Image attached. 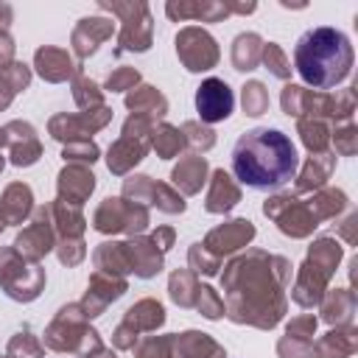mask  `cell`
I'll use <instances>...</instances> for the list:
<instances>
[{
  "instance_id": "cell-1",
  "label": "cell",
  "mask_w": 358,
  "mask_h": 358,
  "mask_svg": "<svg viewBox=\"0 0 358 358\" xmlns=\"http://www.w3.org/2000/svg\"><path fill=\"white\" fill-rule=\"evenodd\" d=\"M296 145L280 129L255 126L243 131L232 145V173L252 190H280L296 176Z\"/></svg>"
},
{
  "instance_id": "cell-2",
  "label": "cell",
  "mask_w": 358,
  "mask_h": 358,
  "mask_svg": "<svg viewBox=\"0 0 358 358\" xmlns=\"http://www.w3.org/2000/svg\"><path fill=\"white\" fill-rule=\"evenodd\" d=\"M294 67L299 78L316 90H330L350 76L352 45L347 34L319 25L299 36L294 48Z\"/></svg>"
},
{
  "instance_id": "cell-3",
  "label": "cell",
  "mask_w": 358,
  "mask_h": 358,
  "mask_svg": "<svg viewBox=\"0 0 358 358\" xmlns=\"http://www.w3.org/2000/svg\"><path fill=\"white\" fill-rule=\"evenodd\" d=\"M232 106H235V95H232V90L221 78L201 81V87L196 92V112H199L201 120L218 123V120L229 117Z\"/></svg>"
}]
</instances>
